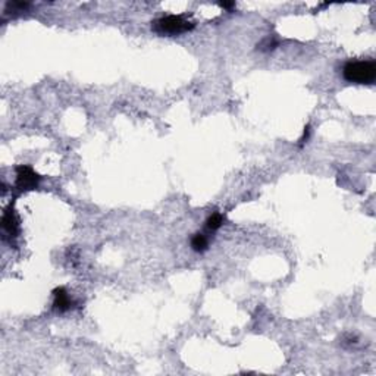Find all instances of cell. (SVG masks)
Listing matches in <instances>:
<instances>
[{
    "mask_svg": "<svg viewBox=\"0 0 376 376\" xmlns=\"http://www.w3.org/2000/svg\"><path fill=\"white\" fill-rule=\"evenodd\" d=\"M343 77L354 84H374L376 80L375 61H350L343 68Z\"/></svg>",
    "mask_w": 376,
    "mask_h": 376,
    "instance_id": "1",
    "label": "cell"
},
{
    "mask_svg": "<svg viewBox=\"0 0 376 376\" xmlns=\"http://www.w3.org/2000/svg\"><path fill=\"white\" fill-rule=\"evenodd\" d=\"M194 27H195V24L183 15H168V16L159 18L155 22H152V30L156 34L168 35V37L188 32Z\"/></svg>",
    "mask_w": 376,
    "mask_h": 376,
    "instance_id": "2",
    "label": "cell"
},
{
    "mask_svg": "<svg viewBox=\"0 0 376 376\" xmlns=\"http://www.w3.org/2000/svg\"><path fill=\"white\" fill-rule=\"evenodd\" d=\"M16 183L15 186L21 191H30L38 187L41 177L30 166V165H19L16 169Z\"/></svg>",
    "mask_w": 376,
    "mask_h": 376,
    "instance_id": "3",
    "label": "cell"
},
{
    "mask_svg": "<svg viewBox=\"0 0 376 376\" xmlns=\"http://www.w3.org/2000/svg\"><path fill=\"white\" fill-rule=\"evenodd\" d=\"M1 228L6 237L9 238H16L19 232V220L16 218V213L12 206H9L1 216Z\"/></svg>",
    "mask_w": 376,
    "mask_h": 376,
    "instance_id": "4",
    "label": "cell"
},
{
    "mask_svg": "<svg viewBox=\"0 0 376 376\" xmlns=\"http://www.w3.org/2000/svg\"><path fill=\"white\" fill-rule=\"evenodd\" d=\"M74 307V300L69 297V292L63 286L53 289V310L58 313H65Z\"/></svg>",
    "mask_w": 376,
    "mask_h": 376,
    "instance_id": "5",
    "label": "cell"
},
{
    "mask_svg": "<svg viewBox=\"0 0 376 376\" xmlns=\"http://www.w3.org/2000/svg\"><path fill=\"white\" fill-rule=\"evenodd\" d=\"M189 244L195 253H204L209 249V238L203 232H197L191 237Z\"/></svg>",
    "mask_w": 376,
    "mask_h": 376,
    "instance_id": "6",
    "label": "cell"
},
{
    "mask_svg": "<svg viewBox=\"0 0 376 376\" xmlns=\"http://www.w3.org/2000/svg\"><path fill=\"white\" fill-rule=\"evenodd\" d=\"M223 220H225V216L222 215V213H219V212H215V213H212L209 218H207V220H206V231L207 232H215V231H218L220 226H222V223H223Z\"/></svg>",
    "mask_w": 376,
    "mask_h": 376,
    "instance_id": "7",
    "label": "cell"
},
{
    "mask_svg": "<svg viewBox=\"0 0 376 376\" xmlns=\"http://www.w3.org/2000/svg\"><path fill=\"white\" fill-rule=\"evenodd\" d=\"M30 7L28 1H7L4 4V15L7 13H21Z\"/></svg>",
    "mask_w": 376,
    "mask_h": 376,
    "instance_id": "8",
    "label": "cell"
},
{
    "mask_svg": "<svg viewBox=\"0 0 376 376\" xmlns=\"http://www.w3.org/2000/svg\"><path fill=\"white\" fill-rule=\"evenodd\" d=\"M277 46H278V41H275L274 38L268 37V38H265L257 47H259L260 50H263V52H269V50H274Z\"/></svg>",
    "mask_w": 376,
    "mask_h": 376,
    "instance_id": "9",
    "label": "cell"
},
{
    "mask_svg": "<svg viewBox=\"0 0 376 376\" xmlns=\"http://www.w3.org/2000/svg\"><path fill=\"white\" fill-rule=\"evenodd\" d=\"M309 137H310V125L304 126V132H303V137L300 138V143H298V146H300V147H303V146L307 143Z\"/></svg>",
    "mask_w": 376,
    "mask_h": 376,
    "instance_id": "10",
    "label": "cell"
},
{
    "mask_svg": "<svg viewBox=\"0 0 376 376\" xmlns=\"http://www.w3.org/2000/svg\"><path fill=\"white\" fill-rule=\"evenodd\" d=\"M219 6L223 7V9H226V10H231V9L235 7V3H234V1H222V3H219Z\"/></svg>",
    "mask_w": 376,
    "mask_h": 376,
    "instance_id": "11",
    "label": "cell"
}]
</instances>
